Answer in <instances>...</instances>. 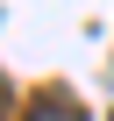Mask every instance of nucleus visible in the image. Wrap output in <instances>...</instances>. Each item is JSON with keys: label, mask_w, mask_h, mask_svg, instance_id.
Instances as JSON below:
<instances>
[{"label": "nucleus", "mask_w": 114, "mask_h": 121, "mask_svg": "<svg viewBox=\"0 0 114 121\" xmlns=\"http://www.w3.org/2000/svg\"><path fill=\"white\" fill-rule=\"evenodd\" d=\"M29 121H86V114H79V100H71V93H57V86H50V93H36V100H29Z\"/></svg>", "instance_id": "1"}, {"label": "nucleus", "mask_w": 114, "mask_h": 121, "mask_svg": "<svg viewBox=\"0 0 114 121\" xmlns=\"http://www.w3.org/2000/svg\"><path fill=\"white\" fill-rule=\"evenodd\" d=\"M0 114H7V86H0Z\"/></svg>", "instance_id": "2"}]
</instances>
